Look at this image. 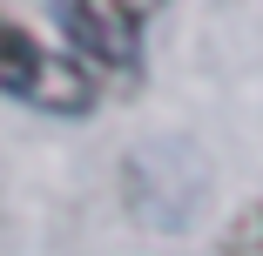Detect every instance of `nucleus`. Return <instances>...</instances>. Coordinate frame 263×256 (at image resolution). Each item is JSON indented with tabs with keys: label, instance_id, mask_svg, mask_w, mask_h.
<instances>
[{
	"label": "nucleus",
	"instance_id": "1",
	"mask_svg": "<svg viewBox=\"0 0 263 256\" xmlns=\"http://www.w3.org/2000/svg\"><path fill=\"white\" fill-rule=\"evenodd\" d=\"M0 94H21L47 115H81L95 101V74L81 61H54L21 21H0Z\"/></svg>",
	"mask_w": 263,
	"mask_h": 256
},
{
	"label": "nucleus",
	"instance_id": "2",
	"mask_svg": "<svg viewBox=\"0 0 263 256\" xmlns=\"http://www.w3.org/2000/svg\"><path fill=\"white\" fill-rule=\"evenodd\" d=\"M61 27L81 47V61L95 68H135L142 61V21L122 7V0H61Z\"/></svg>",
	"mask_w": 263,
	"mask_h": 256
},
{
	"label": "nucleus",
	"instance_id": "3",
	"mask_svg": "<svg viewBox=\"0 0 263 256\" xmlns=\"http://www.w3.org/2000/svg\"><path fill=\"white\" fill-rule=\"evenodd\" d=\"M122 7H128V14H135V21H148V14H155V7H162V0H122Z\"/></svg>",
	"mask_w": 263,
	"mask_h": 256
}]
</instances>
